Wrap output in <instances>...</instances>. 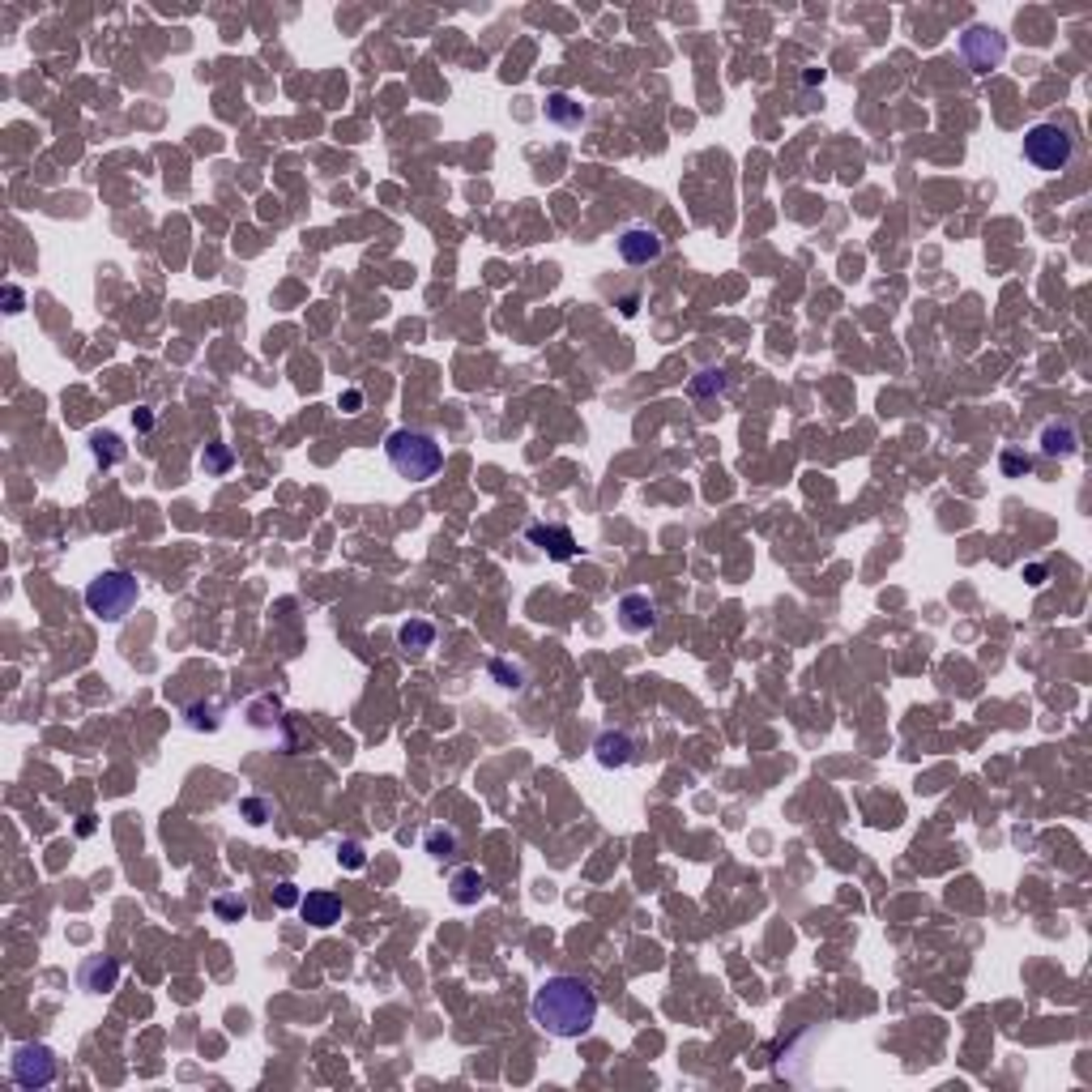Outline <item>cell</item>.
Instances as JSON below:
<instances>
[{
    "instance_id": "25",
    "label": "cell",
    "mask_w": 1092,
    "mask_h": 1092,
    "mask_svg": "<svg viewBox=\"0 0 1092 1092\" xmlns=\"http://www.w3.org/2000/svg\"><path fill=\"white\" fill-rule=\"evenodd\" d=\"M999 465H1003V474H1008V478H1024V474L1033 470V457H1024V453H1015V449H1003Z\"/></svg>"
},
{
    "instance_id": "3",
    "label": "cell",
    "mask_w": 1092,
    "mask_h": 1092,
    "mask_svg": "<svg viewBox=\"0 0 1092 1092\" xmlns=\"http://www.w3.org/2000/svg\"><path fill=\"white\" fill-rule=\"evenodd\" d=\"M137 597H141L137 576L125 572V568H107V572H99L85 585V611L103 623H120L137 606Z\"/></svg>"
},
{
    "instance_id": "20",
    "label": "cell",
    "mask_w": 1092,
    "mask_h": 1092,
    "mask_svg": "<svg viewBox=\"0 0 1092 1092\" xmlns=\"http://www.w3.org/2000/svg\"><path fill=\"white\" fill-rule=\"evenodd\" d=\"M726 388H730L726 367H705V372L691 376V397H721Z\"/></svg>"
},
{
    "instance_id": "2",
    "label": "cell",
    "mask_w": 1092,
    "mask_h": 1092,
    "mask_svg": "<svg viewBox=\"0 0 1092 1092\" xmlns=\"http://www.w3.org/2000/svg\"><path fill=\"white\" fill-rule=\"evenodd\" d=\"M384 457H388V465H393L397 474H402V478L427 482V478H435V474H440L444 449H440V440H435V435L414 431V427H397V431L384 440Z\"/></svg>"
},
{
    "instance_id": "19",
    "label": "cell",
    "mask_w": 1092,
    "mask_h": 1092,
    "mask_svg": "<svg viewBox=\"0 0 1092 1092\" xmlns=\"http://www.w3.org/2000/svg\"><path fill=\"white\" fill-rule=\"evenodd\" d=\"M184 726H188V730H205V734H214V730L222 726V709L210 705V700H193V705L184 709Z\"/></svg>"
},
{
    "instance_id": "7",
    "label": "cell",
    "mask_w": 1092,
    "mask_h": 1092,
    "mask_svg": "<svg viewBox=\"0 0 1092 1092\" xmlns=\"http://www.w3.org/2000/svg\"><path fill=\"white\" fill-rule=\"evenodd\" d=\"M615 248H619V256H623L628 265H653V261H662V256H666V240H662L653 226L636 222V226H623L619 240H615Z\"/></svg>"
},
{
    "instance_id": "8",
    "label": "cell",
    "mask_w": 1092,
    "mask_h": 1092,
    "mask_svg": "<svg viewBox=\"0 0 1092 1092\" xmlns=\"http://www.w3.org/2000/svg\"><path fill=\"white\" fill-rule=\"evenodd\" d=\"M525 543L538 546L546 559H555V564H568V559H576V538L568 525H529L525 529Z\"/></svg>"
},
{
    "instance_id": "14",
    "label": "cell",
    "mask_w": 1092,
    "mask_h": 1092,
    "mask_svg": "<svg viewBox=\"0 0 1092 1092\" xmlns=\"http://www.w3.org/2000/svg\"><path fill=\"white\" fill-rule=\"evenodd\" d=\"M1041 453H1046V457H1076V453H1080V431H1076V423L1058 419V423H1046V427H1041Z\"/></svg>"
},
{
    "instance_id": "26",
    "label": "cell",
    "mask_w": 1092,
    "mask_h": 1092,
    "mask_svg": "<svg viewBox=\"0 0 1092 1092\" xmlns=\"http://www.w3.org/2000/svg\"><path fill=\"white\" fill-rule=\"evenodd\" d=\"M299 900H303V896H299V888H294L290 879H282L278 888H273V905H278V909H294Z\"/></svg>"
},
{
    "instance_id": "24",
    "label": "cell",
    "mask_w": 1092,
    "mask_h": 1092,
    "mask_svg": "<svg viewBox=\"0 0 1092 1092\" xmlns=\"http://www.w3.org/2000/svg\"><path fill=\"white\" fill-rule=\"evenodd\" d=\"M337 862H341L346 871H363V867H367V849H363L359 841H341V845H337Z\"/></svg>"
},
{
    "instance_id": "4",
    "label": "cell",
    "mask_w": 1092,
    "mask_h": 1092,
    "mask_svg": "<svg viewBox=\"0 0 1092 1092\" xmlns=\"http://www.w3.org/2000/svg\"><path fill=\"white\" fill-rule=\"evenodd\" d=\"M1071 158H1076V137H1071L1062 125H1033L1029 132H1024V163L1046 171V175H1058V171L1071 167Z\"/></svg>"
},
{
    "instance_id": "1",
    "label": "cell",
    "mask_w": 1092,
    "mask_h": 1092,
    "mask_svg": "<svg viewBox=\"0 0 1092 1092\" xmlns=\"http://www.w3.org/2000/svg\"><path fill=\"white\" fill-rule=\"evenodd\" d=\"M529 1020L546 1033V1037H559V1041H576L593 1029L597 1020V994L593 986L581 982L572 973H559V977H546L543 986L534 990V1003H529Z\"/></svg>"
},
{
    "instance_id": "23",
    "label": "cell",
    "mask_w": 1092,
    "mask_h": 1092,
    "mask_svg": "<svg viewBox=\"0 0 1092 1092\" xmlns=\"http://www.w3.org/2000/svg\"><path fill=\"white\" fill-rule=\"evenodd\" d=\"M491 679H496L500 687H508V691H521V687H525V666L496 658V662H491Z\"/></svg>"
},
{
    "instance_id": "5",
    "label": "cell",
    "mask_w": 1092,
    "mask_h": 1092,
    "mask_svg": "<svg viewBox=\"0 0 1092 1092\" xmlns=\"http://www.w3.org/2000/svg\"><path fill=\"white\" fill-rule=\"evenodd\" d=\"M60 1071L52 1046H39V1041H26V1046H13L9 1054V1076H13L17 1088H47Z\"/></svg>"
},
{
    "instance_id": "10",
    "label": "cell",
    "mask_w": 1092,
    "mask_h": 1092,
    "mask_svg": "<svg viewBox=\"0 0 1092 1092\" xmlns=\"http://www.w3.org/2000/svg\"><path fill=\"white\" fill-rule=\"evenodd\" d=\"M593 755L602 768H628L636 759V738L628 730H602L593 743Z\"/></svg>"
},
{
    "instance_id": "6",
    "label": "cell",
    "mask_w": 1092,
    "mask_h": 1092,
    "mask_svg": "<svg viewBox=\"0 0 1092 1092\" xmlns=\"http://www.w3.org/2000/svg\"><path fill=\"white\" fill-rule=\"evenodd\" d=\"M961 56L973 73H990V69H999L1003 56H1008V39H1003L999 31H990V26H968L961 35Z\"/></svg>"
},
{
    "instance_id": "17",
    "label": "cell",
    "mask_w": 1092,
    "mask_h": 1092,
    "mask_svg": "<svg viewBox=\"0 0 1092 1092\" xmlns=\"http://www.w3.org/2000/svg\"><path fill=\"white\" fill-rule=\"evenodd\" d=\"M423 849L431 853L435 862H449V858H457V849H461V837H457V828H444V824H435V828H427V837H423Z\"/></svg>"
},
{
    "instance_id": "27",
    "label": "cell",
    "mask_w": 1092,
    "mask_h": 1092,
    "mask_svg": "<svg viewBox=\"0 0 1092 1092\" xmlns=\"http://www.w3.org/2000/svg\"><path fill=\"white\" fill-rule=\"evenodd\" d=\"M240 811L248 815V824H265V815H269V802H261V799H244V802H240Z\"/></svg>"
},
{
    "instance_id": "11",
    "label": "cell",
    "mask_w": 1092,
    "mask_h": 1092,
    "mask_svg": "<svg viewBox=\"0 0 1092 1092\" xmlns=\"http://www.w3.org/2000/svg\"><path fill=\"white\" fill-rule=\"evenodd\" d=\"M299 914L308 926L329 930L334 922H341V896H334V892H308V896L299 900Z\"/></svg>"
},
{
    "instance_id": "12",
    "label": "cell",
    "mask_w": 1092,
    "mask_h": 1092,
    "mask_svg": "<svg viewBox=\"0 0 1092 1092\" xmlns=\"http://www.w3.org/2000/svg\"><path fill=\"white\" fill-rule=\"evenodd\" d=\"M116 982H120V964L107 961V956H94V961H85L78 968V986L85 994H107V990H116Z\"/></svg>"
},
{
    "instance_id": "16",
    "label": "cell",
    "mask_w": 1092,
    "mask_h": 1092,
    "mask_svg": "<svg viewBox=\"0 0 1092 1092\" xmlns=\"http://www.w3.org/2000/svg\"><path fill=\"white\" fill-rule=\"evenodd\" d=\"M90 457H94L99 470H111V465H120L128 457V444L120 440L116 431H94L90 435Z\"/></svg>"
},
{
    "instance_id": "29",
    "label": "cell",
    "mask_w": 1092,
    "mask_h": 1092,
    "mask_svg": "<svg viewBox=\"0 0 1092 1092\" xmlns=\"http://www.w3.org/2000/svg\"><path fill=\"white\" fill-rule=\"evenodd\" d=\"M5 303H9V308H5L9 316H17V312H22V290H17V287H9V290H5Z\"/></svg>"
},
{
    "instance_id": "15",
    "label": "cell",
    "mask_w": 1092,
    "mask_h": 1092,
    "mask_svg": "<svg viewBox=\"0 0 1092 1092\" xmlns=\"http://www.w3.org/2000/svg\"><path fill=\"white\" fill-rule=\"evenodd\" d=\"M546 120L555 128H581L585 125V107L572 99V94L555 90V94H546Z\"/></svg>"
},
{
    "instance_id": "9",
    "label": "cell",
    "mask_w": 1092,
    "mask_h": 1092,
    "mask_svg": "<svg viewBox=\"0 0 1092 1092\" xmlns=\"http://www.w3.org/2000/svg\"><path fill=\"white\" fill-rule=\"evenodd\" d=\"M619 628L628 636L658 628V606L649 602V593H623L619 597Z\"/></svg>"
},
{
    "instance_id": "13",
    "label": "cell",
    "mask_w": 1092,
    "mask_h": 1092,
    "mask_svg": "<svg viewBox=\"0 0 1092 1092\" xmlns=\"http://www.w3.org/2000/svg\"><path fill=\"white\" fill-rule=\"evenodd\" d=\"M487 875H482L478 867H461L457 875L449 879V896H453V905H461V909H470V905H478L482 896H487Z\"/></svg>"
},
{
    "instance_id": "21",
    "label": "cell",
    "mask_w": 1092,
    "mask_h": 1092,
    "mask_svg": "<svg viewBox=\"0 0 1092 1092\" xmlns=\"http://www.w3.org/2000/svg\"><path fill=\"white\" fill-rule=\"evenodd\" d=\"M235 465V453H231V444H210V449L201 453V470H205V478H222L226 470Z\"/></svg>"
},
{
    "instance_id": "18",
    "label": "cell",
    "mask_w": 1092,
    "mask_h": 1092,
    "mask_svg": "<svg viewBox=\"0 0 1092 1092\" xmlns=\"http://www.w3.org/2000/svg\"><path fill=\"white\" fill-rule=\"evenodd\" d=\"M397 644H402L406 653H427L435 644V623H427V619L402 623V628H397Z\"/></svg>"
},
{
    "instance_id": "30",
    "label": "cell",
    "mask_w": 1092,
    "mask_h": 1092,
    "mask_svg": "<svg viewBox=\"0 0 1092 1092\" xmlns=\"http://www.w3.org/2000/svg\"><path fill=\"white\" fill-rule=\"evenodd\" d=\"M132 423H137V431H150V427H154V414H150V406H141V410L132 414Z\"/></svg>"
},
{
    "instance_id": "22",
    "label": "cell",
    "mask_w": 1092,
    "mask_h": 1092,
    "mask_svg": "<svg viewBox=\"0 0 1092 1092\" xmlns=\"http://www.w3.org/2000/svg\"><path fill=\"white\" fill-rule=\"evenodd\" d=\"M214 918L218 922H244L248 918V900L226 892V896H214Z\"/></svg>"
},
{
    "instance_id": "28",
    "label": "cell",
    "mask_w": 1092,
    "mask_h": 1092,
    "mask_svg": "<svg viewBox=\"0 0 1092 1092\" xmlns=\"http://www.w3.org/2000/svg\"><path fill=\"white\" fill-rule=\"evenodd\" d=\"M341 406H346V414H355L359 406H363V393H359V388H346V393H341Z\"/></svg>"
}]
</instances>
